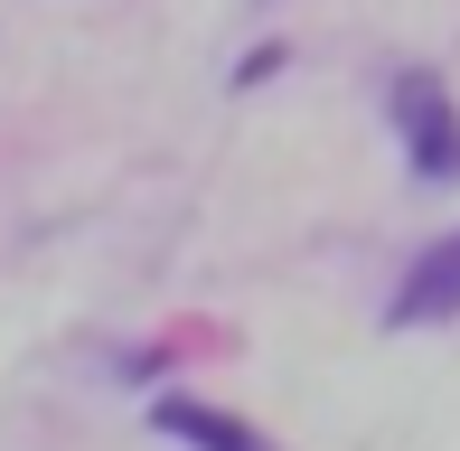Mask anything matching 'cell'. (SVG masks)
<instances>
[{"mask_svg": "<svg viewBox=\"0 0 460 451\" xmlns=\"http://www.w3.org/2000/svg\"><path fill=\"white\" fill-rule=\"evenodd\" d=\"M394 132H404V151H413V170L423 179H460V113H451V94H442V75H394Z\"/></svg>", "mask_w": 460, "mask_h": 451, "instance_id": "1", "label": "cell"}, {"mask_svg": "<svg viewBox=\"0 0 460 451\" xmlns=\"http://www.w3.org/2000/svg\"><path fill=\"white\" fill-rule=\"evenodd\" d=\"M460 311V235H442L432 244V254H413L404 263V282H394V330H404V320H451Z\"/></svg>", "mask_w": 460, "mask_h": 451, "instance_id": "2", "label": "cell"}, {"mask_svg": "<svg viewBox=\"0 0 460 451\" xmlns=\"http://www.w3.org/2000/svg\"><path fill=\"white\" fill-rule=\"evenodd\" d=\"M160 433L188 442V451H263L254 423H235V414H217V404H198V395H170L160 404Z\"/></svg>", "mask_w": 460, "mask_h": 451, "instance_id": "3", "label": "cell"}]
</instances>
